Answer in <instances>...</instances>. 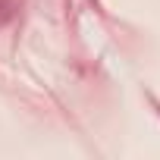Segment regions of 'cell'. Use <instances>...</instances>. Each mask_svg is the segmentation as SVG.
Wrapping results in <instances>:
<instances>
[]
</instances>
